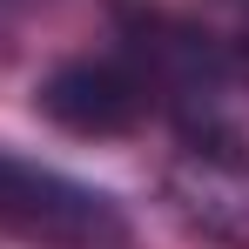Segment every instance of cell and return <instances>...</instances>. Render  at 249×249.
<instances>
[{"instance_id": "6da1fadb", "label": "cell", "mask_w": 249, "mask_h": 249, "mask_svg": "<svg viewBox=\"0 0 249 249\" xmlns=\"http://www.w3.org/2000/svg\"><path fill=\"white\" fill-rule=\"evenodd\" d=\"M0 229L41 249H135V222L108 189L7 148H0Z\"/></svg>"}, {"instance_id": "7a4b0ae2", "label": "cell", "mask_w": 249, "mask_h": 249, "mask_svg": "<svg viewBox=\"0 0 249 249\" xmlns=\"http://www.w3.org/2000/svg\"><path fill=\"white\" fill-rule=\"evenodd\" d=\"M34 108L68 135L115 142V135H135L162 108V88L135 54H74L34 88Z\"/></svg>"}]
</instances>
